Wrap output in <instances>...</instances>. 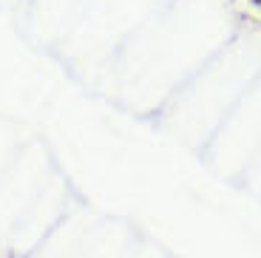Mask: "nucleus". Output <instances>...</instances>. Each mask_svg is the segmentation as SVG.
<instances>
[{
    "instance_id": "f257e3e1",
    "label": "nucleus",
    "mask_w": 261,
    "mask_h": 258,
    "mask_svg": "<svg viewBox=\"0 0 261 258\" xmlns=\"http://www.w3.org/2000/svg\"><path fill=\"white\" fill-rule=\"evenodd\" d=\"M253 3H255V6H261V0H253Z\"/></svg>"
}]
</instances>
